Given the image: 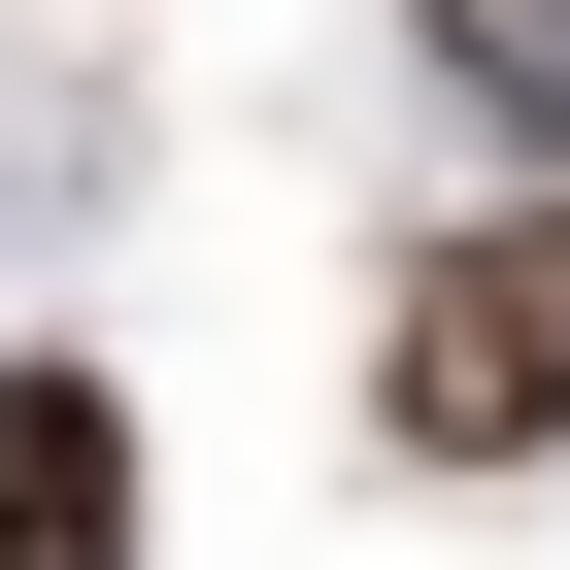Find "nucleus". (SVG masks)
Segmentation results:
<instances>
[{"mask_svg": "<svg viewBox=\"0 0 570 570\" xmlns=\"http://www.w3.org/2000/svg\"><path fill=\"white\" fill-rule=\"evenodd\" d=\"M370 436L403 470H570V202H470L370 268Z\"/></svg>", "mask_w": 570, "mask_h": 570, "instance_id": "obj_1", "label": "nucleus"}, {"mask_svg": "<svg viewBox=\"0 0 570 570\" xmlns=\"http://www.w3.org/2000/svg\"><path fill=\"white\" fill-rule=\"evenodd\" d=\"M0 570H135V403L101 370H0Z\"/></svg>", "mask_w": 570, "mask_h": 570, "instance_id": "obj_2", "label": "nucleus"}, {"mask_svg": "<svg viewBox=\"0 0 570 570\" xmlns=\"http://www.w3.org/2000/svg\"><path fill=\"white\" fill-rule=\"evenodd\" d=\"M403 68L470 101V168H503V202H570V0H403Z\"/></svg>", "mask_w": 570, "mask_h": 570, "instance_id": "obj_3", "label": "nucleus"}]
</instances>
